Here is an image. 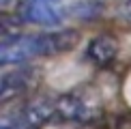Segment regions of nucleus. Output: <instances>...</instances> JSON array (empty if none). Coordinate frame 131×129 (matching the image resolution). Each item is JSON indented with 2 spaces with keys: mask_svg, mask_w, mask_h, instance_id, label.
I'll list each match as a JSON object with an SVG mask.
<instances>
[{
  "mask_svg": "<svg viewBox=\"0 0 131 129\" xmlns=\"http://www.w3.org/2000/svg\"><path fill=\"white\" fill-rule=\"evenodd\" d=\"M118 54V41L110 35H99L88 41L86 45V58L95 64H107L116 58Z\"/></svg>",
  "mask_w": 131,
  "mask_h": 129,
  "instance_id": "39448f33",
  "label": "nucleus"
},
{
  "mask_svg": "<svg viewBox=\"0 0 131 129\" xmlns=\"http://www.w3.org/2000/svg\"><path fill=\"white\" fill-rule=\"evenodd\" d=\"M54 118V99H37L0 114V129H39Z\"/></svg>",
  "mask_w": 131,
  "mask_h": 129,
  "instance_id": "f03ea898",
  "label": "nucleus"
},
{
  "mask_svg": "<svg viewBox=\"0 0 131 129\" xmlns=\"http://www.w3.org/2000/svg\"><path fill=\"white\" fill-rule=\"evenodd\" d=\"M30 71H11L0 73V101H7L11 97L24 93L30 86Z\"/></svg>",
  "mask_w": 131,
  "mask_h": 129,
  "instance_id": "423d86ee",
  "label": "nucleus"
},
{
  "mask_svg": "<svg viewBox=\"0 0 131 129\" xmlns=\"http://www.w3.org/2000/svg\"><path fill=\"white\" fill-rule=\"evenodd\" d=\"M17 17L24 24L56 28L67 19L64 0H19Z\"/></svg>",
  "mask_w": 131,
  "mask_h": 129,
  "instance_id": "7ed1b4c3",
  "label": "nucleus"
},
{
  "mask_svg": "<svg viewBox=\"0 0 131 129\" xmlns=\"http://www.w3.org/2000/svg\"><path fill=\"white\" fill-rule=\"evenodd\" d=\"M78 43L75 30H54L41 35H11L0 39V67L24 64L35 58L67 52Z\"/></svg>",
  "mask_w": 131,
  "mask_h": 129,
  "instance_id": "f257e3e1",
  "label": "nucleus"
},
{
  "mask_svg": "<svg viewBox=\"0 0 131 129\" xmlns=\"http://www.w3.org/2000/svg\"><path fill=\"white\" fill-rule=\"evenodd\" d=\"M13 0H0V7H7V4H11Z\"/></svg>",
  "mask_w": 131,
  "mask_h": 129,
  "instance_id": "9d476101",
  "label": "nucleus"
},
{
  "mask_svg": "<svg viewBox=\"0 0 131 129\" xmlns=\"http://www.w3.org/2000/svg\"><path fill=\"white\" fill-rule=\"evenodd\" d=\"M123 13H125V17L131 19V0H125V4H123Z\"/></svg>",
  "mask_w": 131,
  "mask_h": 129,
  "instance_id": "1a4fd4ad",
  "label": "nucleus"
},
{
  "mask_svg": "<svg viewBox=\"0 0 131 129\" xmlns=\"http://www.w3.org/2000/svg\"><path fill=\"white\" fill-rule=\"evenodd\" d=\"M54 116L62 118V121L80 123V121H86V118L90 116V110H88V103H86L82 97L64 95V97L54 99Z\"/></svg>",
  "mask_w": 131,
  "mask_h": 129,
  "instance_id": "20e7f679",
  "label": "nucleus"
},
{
  "mask_svg": "<svg viewBox=\"0 0 131 129\" xmlns=\"http://www.w3.org/2000/svg\"><path fill=\"white\" fill-rule=\"evenodd\" d=\"M73 9L78 11L75 15H82V17H95V15H99L101 4L97 2V0H80Z\"/></svg>",
  "mask_w": 131,
  "mask_h": 129,
  "instance_id": "6e6552de",
  "label": "nucleus"
},
{
  "mask_svg": "<svg viewBox=\"0 0 131 129\" xmlns=\"http://www.w3.org/2000/svg\"><path fill=\"white\" fill-rule=\"evenodd\" d=\"M21 22L19 17L15 15H9V13H0V39L4 37H11V35H17L19 28H21Z\"/></svg>",
  "mask_w": 131,
  "mask_h": 129,
  "instance_id": "0eeeda50",
  "label": "nucleus"
}]
</instances>
